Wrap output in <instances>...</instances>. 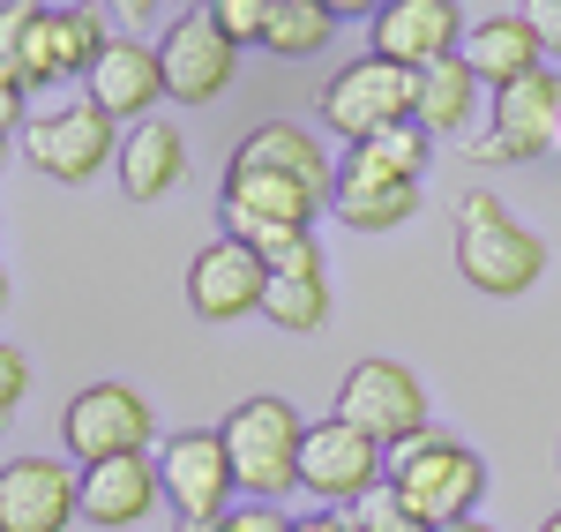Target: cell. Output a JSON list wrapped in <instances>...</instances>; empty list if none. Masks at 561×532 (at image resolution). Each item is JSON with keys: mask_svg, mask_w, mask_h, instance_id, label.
Wrapping results in <instances>:
<instances>
[{"mask_svg": "<svg viewBox=\"0 0 561 532\" xmlns=\"http://www.w3.org/2000/svg\"><path fill=\"white\" fill-rule=\"evenodd\" d=\"M217 443L232 457V488L248 495V502H270L277 510V495L300 488V443H307V420L293 412V398H240L225 412V428H217Z\"/></svg>", "mask_w": 561, "mask_h": 532, "instance_id": "obj_1", "label": "cell"}, {"mask_svg": "<svg viewBox=\"0 0 561 532\" xmlns=\"http://www.w3.org/2000/svg\"><path fill=\"white\" fill-rule=\"evenodd\" d=\"M382 480L404 502H412V518L420 525H457V518H472L479 495H486V457L472 443H449V435H420V443L389 450L382 457Z\"/></svg>", "mask_w": 561, "mask_h": 532, "instance_id": "obj_2", "label": "cell"}, {"mask_svg": "<svg viewBox=\"0 0 561 532\" xmlns=\"http://www.w3.org/2000/svg\"><path fill=\"white\" fill-rule=\"evenodd\" d=\"M314 218H322V195H307L300 180L255 173V166H232V173H225L217 225H225V240L255 248L262 263H277L293 240H307V233H314Z\"/></svg>", "mask_w": 561, "mask_h": 532, "instance_id": "obj_3", "label": "cell"}, {"mask_svg": "<svg viewBox=\"0 0 561 532\" xmlns=\"http://www.w3.org/2000/svg\"><path fill=\"white\" fill-rule=\"evenodd\" d=\"M457 270L472 278L479 293H524V285H539L547 278V240L517 225L494 195H457Z\"/></svg>", "mask_w": 561, "mask_h": 532, "instance_id": "obj_4", "label": "cell"}, {"mask_svg": "<svg viewBox=\"0 0 561 532\" xmlns=\"http://www.w3.org/2000/svg\"><path fill=\"white\" fill-rule=\"evenodd\" d=\"M404 121H420V76L412 68H389V60H352V68H337L330 76V90H322V128L345 135L352 150L359 143H375V135L404 128Z\"/></svg>", "mask_w": 561, "mask_h": 532, "instance_id": "obj_5", "label": "cell"}, {"mask_svg": "<svg viewBox=\"0 0 561 532\" xmlns=\"http://www.w3.org/2000/svg\"><path fill=\"white\" fill-rule=\"evenodd\" d=\"M337 420L359 428V435L389 457V450L427 435V390H420V375L397 367V360H359L345 383H337Z\"/></svg>", "mask_w": 561, "mask_h": 532, "instance_id": "obj_6", "label": "cell"}, {"mask_svg": "<svg viewBox=\"0 0 561 532\" xmlns=\"http://www.w3.org/2000/svg\"><path fill=\"white\" fill-rule=\"evenodd\" d=\"M150 435H158L150 398L128 390V383H90L60 412V443H68V457H83V473L90 465H113V457H142Z\"/></svg>", "mask_w": 561, "mask_h": 532, "instance_id": "obj_7", "label": "cell"}, {"mask_svg": "<svg viewBox=\"0 0 561 532\" xmlns=\"http://www.w3.org/2000/svg\"><path fill=\"white\" fill-rule=\"evenodd\" d=\"M23 158H31L45 180L83 188L98 166H113V158H121V135H113V121L83 98V105H60V113L23 121Z\"/></svg>", "mask_w": 561, "mask_h": 532, "instance_id": "obj_8", "label": "cell"}, {"mask_svg": "<svg viewBox=\"0 0 561 532\" xmlns=\"http://www.w3.org/2000/svg\"><path fill=\"white\" fill-rule=\"evenodd\" d=\"M105 53V15L98 8H38L31 15V38L15 45V83L45 90V83H68V76H90Z\"/></svg>", "mask_w": 561, "mask_h": 532, "instance_id": "obj_9", "label": "cell"}, {"mask_svg": "<svg viewBox=\"0 0 561 532\" xmlns=\"http://www.w3.org/2000/svg\"><path fill=\"white\" fill-rule=\"evenodd\" d=\"M554 113H561V76L539 68L524 83L494 90V128L472 143V166H524L554 150Z\"/></svg>", "mask_w": 561, "mask_h": 532, "instance_id": "obj_10", "label": "cell"}, {"mask_svg": "<svg viewBox=\"0 0 561 532\" xmlns=\"http://www.w3.org/2000/svg\"><path fill=\"white\" fill-rule=\"evenodd\" d=\"M232 68H240V45L217 38L210 8H187L173 15V31L158 38V76H165V98L173 105H210L232 90Z\"/></svg>", "mask_w": 561, "mask_h": 532, "instance_id": "obj_11", "label": "cell"}, {"mask_svg": "<svg viewBox=\"0 0 561 532\" xmlns=\"http://www.w3.org/2000/svg\"><path fill=\"white\" fill-rule=\"evenodd\" d=\"M158 495L180 518H203V525H217L232 510L240 488H232V457L217 443V428H180L173 443L158 450Z\"/></svg>", "mask_w": 561, "mask_h": 532, "instance_id": "obj_12", "label": "cell"}, {"mask_svg": "<svg viewBox=\"0 0 561 532\" xmlns=\"http://www.w3.org/2000/svg\"><path fill=\"white\" fill-rule=\"evenodd\" d=\"M300 488L314 495L322 510H352L367 488H382V450L330 412V420L307 428V443H300Z\"/></svg>", "mask_w": 561, "mask_h": 532, "instance_id": "obj_13", "label": "cell"}, {"mask_svg": "<svg viewBox=\"0 0 561 532\" xmlns=\"http://www.w3.org/2000/svg\"><path fill=\"white\" fill-rule=\"evenodd\" d=\"M457 45H465L457 0H389V8H375V60H389V68L427 76Z\"/></svg>", "mask_w": 561, "mask_h": 532, "instance_id": "obj_14", "label": "cell"}, {"mask_svg": "<svg viewBox=\"0 0 561 532\" xmlns=\"http://www.w3.org/2000/svg\"><path fill=\"white\" fill-rule=\"evenodd\" d=\"M262 285H270V270H262L255 248L210 240V248L187 263V308L203 315V322H240V315L262 308Z\"/></svg>", "mask_w": 561, "mask_h": 532, "instance_id": "obj_15", "label": "cell"}, {"mask_svg": "<svg viewBox=\"0 0 561 532\" xmlns=\"http://www.w3.org/2000/svg\"><path fill=\"white\" fill-rule=\"evenodd\" d=\"M270 270V285H262V315L277 322V330H293V338H307V330H322L330 322V263H322V240L307 233V240H293Z\"/></svg>", "mask_w": 561, "mask_h": 532, "instance_id": "obj_16", "label": "cell"}, {"mask_svg": "<svg viewBox=\"0 0 561 532\" xmlns=\"http://www.w3.org/2000/svg\"><path fill=\"white\" fill-rule=\"evenodd\" d=\"M457 60L472 68L479 90H510V83H524V76L547 68V45H539V31L524 23V8H494V15H479L472 31H465Z\"/></svg>", "mask_w": 561, "mask_h": 532, "instance_id": "obj_17", "label": "cell"}, {"mask_svg": "<svg viewBox=\"0 0 561 532\" xmlns=\"http://www.w3.org/2000/svg\"><path fill=\"white\" fill-rule=\"evenodd\" d=\"M76 518V473L53 457L0 465V532H68Z\"/></svg>", "mask_w": 561, "mask_h": 532, "instance_id": "obj_18", "label": "cell"}, {"mask_svg": "<svg viewBox=\"0 0 561 532\" xmlns=\"http://www.w3.org/2000/svg\"><path fill=\"white\" fill-rule=\"evenodd\" d=\"M165 98V76H158V45L142 38H105L98 68H90V105L105 121H150V105Z\"/></svg>", "mask_w": 561, "mask_h": 532, "instance_id": "obj_19", "label": "cell"}, {"mask_svg": "<svg viewBox=\"0 0 561 532\" xmlns=\"http://www.w3.org/2000/svg\"><path fill=\"white\" fill-rule=\"evenodd\" d=\"M232 166H255V173H285V180H300L307 195H337V166L322 158V143H314L300 121H262L255 135H240Z\"/></svg>", "mask_w": 561, "mask_h": 532, "instance_id": "obj_20", "label": "cell"}, {"mask_svg": "<svg viewBox=\"0 0 561 532\" xmlns=\"http://www.w3.org/2000/svg\"><path fill=\"white\" fill-rule=\"evenodd\" d=\"M150 502H158V457H113L76 480V510L90 525H135L150 518Z\"/></svg>", "mask_w": 561, "mask_h": 532, "instance_id": "obj_21", "label": "cell"}, {"mask_svg": "<svg viewBox=\"0 0 561 532\" xmlns=\"http://www.w3.org/2000/svg\"><path fill=\"white\" fill-rule=\"evenodd\" d=\"M121 188H128V203H158V195H173L180 173H187V143H180V128H165V121H142V128L121 135Z\"/></svg>", "mask_w": 561, "mask_h": 532, "instance_id": "obj_22", "label": "cell"}, {"mask_svg": "<svg viewBox=\"0 0 561 532\" xmlns=\"http://www.w3.org/2000/svg\"><path fill=\"white\" fill-rule=\"evenodd\" d=\"M427 150L434 135L420 128V121H404V128L375 135V143H359L345 166H337V180H359V188H420V173H427Z\"/></svg>", "mask_w": 561, "mask_h": 532, "instance_id": "obj_23", "label": "cell"}, {"mask_svg": "<svg viewBox=\"0 0 561 532\" xmlns=\"http://www.w3.org/2000/svg\"><path fill=\"white\" fill-rule=\"evenodd\" d=\"M472 113H479L472 68H465L457 53H449V60H434L427 76H420V128H427V135H457Z\"/></svg>", "mask_w": 561, "mask_h": 532, "instance_id": "obj_24", "label": "cell"}, {"mask_svg": "<svg viewBox=\"0 0 561 532\" xmlns=\"http://www.w3.org/2000/svg\"><path fill=\"white\" fill-rule=\"evenodd\" d=\"M330 31H337V8H322V0H270L262 45L285 53V60H300V53H322Z\"/></svg>", "mask_w": 561, "mask_h": 532, "instance_id": "obj_25", "label": "cell"}, {"mask_svg": "<svg viewBox=\"0 0 561 532\" xmlns=\"http://www.w3.org/2000/svg\"><path fill=\"white\" fill-rule=\"evenodd\" d=\"M330 203H337V218L352 233H389V225H404L420 211V188H359V180H337Z\"/></svg>", "mask_w": 561, "mask_h": 532, "instance_id": "obj_26", "label": "cell"}, {"mask_svg": "<svg viewBox=\"0 0 561 532\" xmlns=\"http://www.w3.org/2000/svg\"><path fill=\"white\" fill-rule=\"evenodd\" d=\"M345 518H352L359 532H427L420 518H412V502L389 488V480H382V488H367V495H359V502L345 510Z\"/></svg>", "mask_w": 561, "mask_h": 532, "instance_id": "obj_27", "label": "cell"}, {"mask_svg": "<svg viewBox=\"0 0 561 532\" xmlns=\"http://www.w3.org/2000/svg\"><path fill=\"white\" fill-rule=\"evenodd\" d=\"M210 23L225 45H262V23H270V0H210Z\"/></svg>", "mask_w": 561, "mask_h": 532, "instance_id": "obj_28", "label": "cell"}, {"mask_svg": "<svg viewBox=\"0 0 561 532\" xmlns=\"http://www.w3.org/2000/svg\"><path fill=\"white\" fill-rule=\"evenodd\" d=\"M31 15H38L31 0H0V60H15V45L31 38Z\"/></svg>", "mask_w": 561, "mask_h": 532, "instance_id": "obj_29", "label": "cell"}, {"mask_svg": "<svg viewBox=\"0 0 561 532\" xmlns=\"http://www.w3.org/2000/svg\"><path fill=\"white\" fill-rule=\"evenodd\" d=\"M285 525H293V518H277L270 502H248V510H225V518H217V532H285Z\"/></svg>", "mask_w": 561, "mask_h": 532, "instance_id": "obj_30", "label": "cell"}, {"mask_svg": "<svg viewBox=\"0 0 561 532\" xmlns=\"http://www.w3.org/2000/svg\"><path fill=\"white\" fill-rule=\"evenodd\" d=\"M23 390H31V367H23V353H15V346H0V412H15V405H23Z\"/></svg>", "mask_w": 561, "mask_h": 532, "instance_id": "obj_31", "label": "cell"}, {"mask_svg": "<svg viewBox=\"0 0 561 532\" xmlns=\"http://www.w3.org/2000/svg\"><path fill=\"white\" fill-rule=\"evenodd\" d=\"M524 23L539 31V45H547V60H561V0H531V8H524Z\"/></svg>", "mask_w": 561, "mask_h": 532, "instance_id": "obj_32", "label": "cell"}, {"mask_svg": "<svg viewBox=\"0 0 561 532\" xmlns=\"http://www.w3.org/2000/svg\"><path fill=\"white\" fill-rule=\"evenodd\" d=\"M23 98H31V90L15 83V68L0 60V143H8V128H15V121H23Z\"/></svg>", "mask_w": 561, "mask_h": 532, "instance_id": "obj_33", "label": "cell"}, {"mask_svg": "<svg viewBox=\"0 0 561 532\" xmlns=\"http://www.w3.org/2000/svg\"><path fill=\"white\" fill-rule=\"evenodd\" d=\"M285 532H359V525H352L345 510H322V518H293Z\"/></svg>", "mask_w": 561, "mask_h": 532, "instance_id": "obj_34", "label": "cell"}, {"mask_svg": "<svg viewBox=\"0 0 561 532\" xmlns=\"http://www.w3.org/2000/svg\"><path fill=\"white\" fill-rule=\"evenodd\" d=\"M434 532H494L486 518H457V525H434Z\"/></svg>", "mask_w": 561, "mask_h": 532, "instance_id": "obj_35", "label": "cell"}, {"mask_svg": "<svg viewBox=\"0 0 561 532\" xmlns=\"http://www.w3.org/2000/svg\"><path fill=\"white\" fill-rule=\"evenodd\" d=\"M173 532H217V525H203V518H180V525Z\"/></svg>", "mask_w": 561, "mask_h": 532, "instance_id": "obj_36", "label": "cell"}, {"mask_svg": "<svg viewBox=\"0 0 561 532\" xmlns=\"http://www.w3.org/2000/svg\"><path fill=\"white\" fill-rule=\"evenodd\" d=\"M539 532H561V510H554V518H547V525H539Z\"/></svg>", "mask_w": 561, "mask_h": 532, "instance_id": "obj_37", "label": "cell"}, {"mask_svg": "<svg viewBox=\"0 0 561 532\" xmlns=\"http://www.w3.org/2000/svg\"><path fill=\"white\" fill-rule=\"evenodd\" d=\"M554 150H561V113H554Z\"/></svg>", "mask_w": 561, "mask_h": 532, "instance_id": "obj_38", "label": "cell"}, {"mask_svg": "<svg viewBox=\"0 0 561 532\" xmlns=\"http://www.w3.org/2000/svg\"><path fill=\"white\" fill-rule=\"evenodd\" d=\"M0 308H8V278H0Z\"/></svg>", "mask_w": 561, "mask_h": 532, "instance_id": "obj_39", "label": "cell"}, {"mask_svg": "<svg viewBox=\"0 0 561 532\" xmlns=\"http://www.w3.org/2000/svg\"><path fill=\"white\" fill-rule=\"evenodd\" d=\"M0 158H8V143H0Z\"/></svg>", "mask_w": 561, "mask_h": 532, "instance_id": "obj_40", "label": "cell"}]
</instances>
